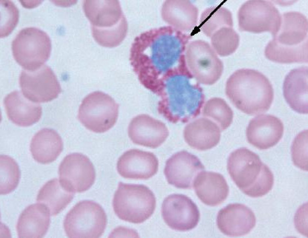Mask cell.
Returning <instances> with one entry per match:
<instances>
[{"label":"cell","mask_w":308,"mask_h":238,"mask_svg":"<svg viewBox=\"0 0 308 238\" xmlns=\"http://www.w3.org/2000/svg\"><path fill=\"white\" fill-rule=\"evenodd\" d=\"M192 37L171 26L146 31L137 36L131 44V64L139 75L173 73L186 65L185 52Z\"/></svg>","instance_id":"cell-1"},{"label":"cell","mask_w":308,"mask_h":238,"mask_svg":"<svg viewBox=\"0 0 308 238\" xmlns=\"http://www.w3.org/2000/svg\"><path fill=\"white\" fill-rule=\"evenodd\" d=\"M225 92L237 109L250 115L267 111L274 98L269 79L261 73L250 69H239L232 74L226 81Z\"/></svg>","instance_id":"cell-2"},{"label":"cell","mask_w":308,"mask_h":238,"mask_svg":"<svg viewBox=\"0 0 308 238\" xmlns=\"http://www.w3.org/2000/svg\"><path fill=\"white\" fill-rule=\"evenodd\" d=\"M308 21L298 12L283 14L279 29L266 47V57L280 63H307Z\"/></svg>","instance_id":"cell-3"},{"label":"cell","mask_w":308,"mask_h":238,"mask_svg":"<svg viewBox=\"0 0 308 238\" xmlns=\"http://www.w3.org/2000/svg\"><path fill=\"white\" fill-rule=\"evenodd\" d=\"M227 169L237 186L249 197H262L273 187L274 177L271 170L258 155L246 148L237 149L230 154Z\"/></svg>","instance_id":"cell-4"},{"label":"cell","mask_w":308,"mask_h":238,"mask_svg":"<svg viewBox=\"0 0 308 238\" xmlns=\"http://www.w3.org/2000/svg\"><path fill=\"white\" fill-rule=\"evenodd\" d=\"M193 77L189 72H181L166 81L163 98L170 108L163 116L169 122L186 123L200 114L205 97L199 84L192 83Z\"/></svg>","instance_id":"cell-5"},{"label":"cell","mask_w":308,"mask_h":238,"mask_svg":"<svg viewBox=\"0 0 308 238\" xmlns=\"http://www.w3.org/2000/svg\"><path fill=\"white\" fill-rule=\"evenodd\" d=\"M83 9L93 36L102 46L116 47L125 37L127 24L118 0H85Z\"/></svg>","instance_id":"cell-6"},{"label":"cell","mask_w":308,"mask_h":238,"mask_svg":"<svg viewBox=\"0 0 308 238\" xmlns=\"http://www.w3.org/2000/svg\"><path fill=\"white\" fill-rule=\"evenodd\" d=\"M156 203L153 193L145 185L120 182L114 194L112 206L115 213L120 219L140 224L151 216Z\"/></svg>","instance_id":"cell-7"},{"label":"cell","mask_w":308,"mask_h":238,"mask_svg":"<svg viewBox=\"0 0 308 238\" xmlns=\"http://www.w3.org/2000/svg\"><path fill=\"white\" fill-rule=\"evenodd\" d=\"M107 222L102 206L94 201L85 200L77 203L67 214L63 227L69 238H97L104 233Z\"/></svg>","instance_id":"cell-8"},{"label":"cell","mask_w":308,"mask_h":238,"mask_svg":"<svg viewBox=\"0 0 308 238\" xmlns=\"http://www.w3.org/2000/svg\"><path fill=\"white\" fill-rule=\"evenodd\" d=\"M51 49V41L48 35L34 27L21 30L12 43L14 59L28 70L40 68L49 58Z\"/></svg>","instance_id":"cell-9"},{"label":"cell","mask_w":308,"mask_h":238,"mask_svg":"<svg viewBox=\"0 0 308 238\" xmlns=\"http://www.w3.org/2000/svg\"><path fill=\"white\" fill-rule=\"evenodd\" d=\"M119 108L118 104L111 96L101 91H95L84 99L78 117L87 129L96 133H103L116 123Z\"/></svg>","instance_id":"cell-10"},{"label":"cell","mask_w":308,"mask_h":238,"mask_svg":"<svg viewBox=\"0 0 308 238\" xmlns=\"http://www.w3.org/2000/svg\"><path fill=\"white\" fill-rule=\"evenodd\" d=\"M185 58L189 70L199 83L213 84L222 75L223 63L212 46L205 41L195 40L188 44Z\"/></svg>","instance_id":"cell-11"},{"label":"cell","mask_w":308,"mask_h":238,"mask_svg":"<svg viewBox=\"0 0 308 238\" xmlns=\"http://www.w3.org/2000/svg\"><path fill=\"white\" fill-rule=\"evenodd\" d=\"M238 19L242 31L255 33L268 31L274 36L279 29L282 16L271 2L253 0L247 1L241 6Z\"/></svg>","instance_id":"cell-12"},{"label":"cell","mask_w":308,"mask_h":238,"mask_svg":"<svg viewBox=\"0 0 308 238\" xmlns=\"http://www.w3.org/2000/svg\"><path fill=\"white\" fill-rule=\"evenodd\" d=\"M59 181L72 192L82 193L88 190L94 182V166L86 156L74 153L66 156L59 167Z\"/></svg>","instance_id":"cell-13"},{"label":"cell","mask_w":308,"mask_h":238,"mask_svg":"<svg viewBox=\"0 0 308 238\" xmlns=\"http://www.w3.org/2000/svg\"><path fill=\"white\" fill-rule=\"evenodd\" d=\"M19 82L24 95L34 102L51 101L57 98L61 91L54 73L46 65L34 70H22Z\"/></svg>","instance_id":"cell-14"},{"label":"cell","mask_w":308,"mask_h":238,"mask_svg":"<svg viewBox=\"0 0 308 238\" xmlns=\"http://www.w3.org/2000/svg\"><path fill=\"white\" fill-rule=\"evenodd\" d=\"M161 212L163 220L170 228L181 231L194 228L200 217L196 204L189 197L181 194H173L165 198Z\"/></svg>","instance_id":"cell-15"},{"label":"cell","mask_w":308,"mask_h":238,"mask_svg":"<svg viewBox=\"0 0 308 238\" xmlns=\"http://www.w3.org/2000/svg\"><path fill=\"white\" fill-rule=\"evenodd\" d=\"M204 169V166L198 157L182 151L167 160L164 173L169 184L177 188L190 189L198 175Z\"/></svg>","instance_id":"cell-16"},{"label":"cell","mask_w":308,"mask_h":238,"mask_svg":"<svg viewBox=\"0 0 308 238\" xmlns=\"http://www.w3.org/2000/svg\"><path fill=\"white\" fill-rule=\"evenodd\" d=\"M159 161L152 153L133 149L125 152L119 158L117 169L123 177L146 180L157 172Z\"/></svg>","instance_id":"cell-17"},{"label":"cell","mask_w":308,"mask_h":238,"mask_svg":"<svg viewBox=\"0 0 308 238\" xmlns=\"http://www.w3.org/2000/svg\"><path fill=\"white\" fill-rule=\"evenodd\" d=\"M128 134L134 144L156 148L165 141L169 131L163 122L142 114L131 120L128 126Z\"/></svg>","instance_id":"cell-18"},{"label":"cell","mask_w":308,"mask_h":238,"mask_svg":"<svg viewBox=\"0 0 308 238\" xmlns=\"http://www.w3.org/2000/svg\"><path fill=\"white\" fill-rule=\"evenodd\" d=\"M284 125L281 120L270 114H261L250 121L246 130L248 141L256 148L264 150L276 145L282 138Z\"/></svg>","instance_id":"cell-19"},{"label":"cell","mask_w":308,"mask_h":238,"mask_svg":"<svg viewBox=\"0 0 308 238\" xmlns=\"http://www.w3.org/2000/svg\"><path fill=\"white\" fill-rule=\"evenodd\" d=\"M256 221L252 211L245 205L238 203L230 204L222 209L217 217L219 230L231 236L248 234L255 226Z\"/></svg>","instance_id":"cell-20"},{"label":"cell","mask_w":308,"mask_h":238,"mask_svg":"<svg viewBox=\"0 0 308 238\" xmlns=\"http://www.w3.org/2000/svg\"><path fill=\"white\" fill-rule=\"evenodd\" d=\"M221 130L214 122L207 118L197 119L187 124L183 132L185 142L191 148L205 151L216 146L220 142Z\"/></svg>","instance_id":"cell-21"},{"label":"cell","mask_w":308,"mask_h":238,"mask_svg":"<svg viewBox=\"0 0 308 238\" xmlns=\"http://www.w3.org/2000/svg\"><path fill=\"white\" fill-rule=\"evenodd\" d=\"M50 212L42 203H36L26 208L20 214L16 226L20 238H40L47 233L50 222Z\"/></svg>","instance_id":"cell-22"},{"label":"cell","mask_w":308,"mask_h":238,"mask_svg":"<svg viewBox=\"0 0 308 238\" xmlns=\"http://www.w3.org/2000/svg\"><path fill=\"white\" fill-rule=\"evenodd\" d=\"M283 93L285 100L293 110L300 114L308 113L307 67L290 72L284 81Z\"/></svg>","instance_id":"cell-23"},{"label":"cell","mask_w":308,"mask_h":238,"mask_svg":"<svg viewBox=\"0 0 308 238\" xmlns=\"http://www.w3.org/2000/svg\"><path fill=\"white\" fill-rule=\"evenodd\" d=\"M196 195L205 204L215 206L223 203L229 193L227 182L221 174L215 172L203 171L194 182Z\"/></svg>","instance_id":"cell-24"},{"label":"cell","mask_w":308,"mask_h":238,"mask_svg":"<svg viewBox=\"0 0 308 238\" xmlns=\"http://www.w3.org/2000/svg\"><path fill=\"white\" fill-rule=\"evenodd\" d=\"M4 103L8 118L18 126H30L38 122L41 117L40 105L28 100L19 91H14L8 95Z\"/></svg>","instance_id":"cell-25"},{"label":"cell","mask_w":308,"mask_h":238,"mask_svg":"<svg viewBox=\"0 0 308 238\" xmlns=\"http://www.w3.org/2000/svg\"><path fill=\"white\" fill-rule=\"evenodd\" d=\"M32 156L37 162L47 164L55 160L63 148V143L59 134L55 130L44 128L33 136L30 144Z\"/></svg>","instance_id":"cell-26"},{"label":"cell","mask_w":308,"mask_h":238,"mask_svg":"<svg viewBox=\"0 0 308 238\" xmlns=\"http://www.w3.org/2000/svg\"><path fill=\"white\" fill-rule=\"evenodd\" d=\"M74 193L69 191L57 178L45 183L39 190L37 201L45 205L52 216L63 210L73 199Z\"/></svg>","instance_id":"cell-27"},{"label":"cell","mask_w":308,"mask_h":238,"mask_svg":"<svg viewBox=\"0 0 308 238\" xmlns=\"http://www.w3.org/2000/svg\"><path fill=\"white\" fill-rule=\"evenodd\" d=\"M199 23V28L209 37L221 28L233 26L231 13L219 5L211 6L205 9L202 14Z\"/></svg>","instance_id":"cell-28"},{"label":"cell","mask_w":308,"mask_h":238,"mask_svg":"<svg viewBox=\"0 0 308 238\" xmlns=\"http://www.w3.org/2000/svg\"><path fill=\"white\" fill-rule=\"evenodd\" d=\"M202 114L215 123L221 131L230 126L233 117V112L226 101L218 97L212 98L206 102Z\"/></svg>","instance_id":"cell-29"},{"label":"cell","mask_w":308,"mask_h":238,"mask_svg":"<svg viewBox=\"0 0 308 238\" xmlns=\"http://www.w3.org/2000/svg\"><path fill=\"white\" fill-rule=\"evenodd\" d=\"M0 194L6 195L17 187L20 177L19 166L15 160L6 155H1Z\"/></svg>","instance_id":"cell-30"},{"label":"cell","mask_w":308,"mask_h":238,"mask_svg":"<svg viewBox=\"0 0 308 238\" xmlns=\"http://www.w3.org/2000/svg\"><path fill=\"white\" fill-rule=\"evenodd\" d=\"M308 130L299 133L295 138L291 146L292 161L294 165L300 169L308 170Z\"/></svg>","instance_id":"cell-31"}]
</instances>
